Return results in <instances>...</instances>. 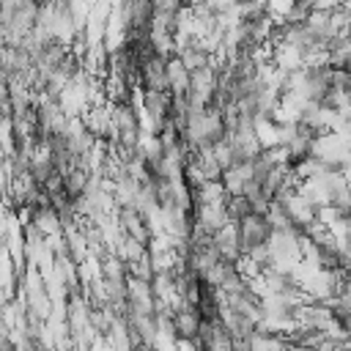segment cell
Listing matches in <instances>:
<instances>
[{
	"mask_svg": "<svg viewBox=\"0 0 351 351\" xmlns=\"http://www.w3.org/2000/svg\"><path fill=\"white\" fill-rule=\"evenodd\" d=\"M225 211H228V219H230V222H239V219H244L247 214L258 211V206H255V200H252L250 195L239 192V195H225Z\"/></svg>",
	"mask_w": 351,
	"mask_h": 351,
	"instance_id": "6",
	"label": "cell"
},
{
	"mask_svg": "<svg viewBox=\"0 0 351 351\" xmlns=\"http://www.w3.org/2000/svg\"><path fill=\"white\" fill-rule=\"evenodd\" d=\"M137 88L140 90H170V85H167V55L154 52L151 58L143 60Z\"/></svg>",
	"mask_w": 351,
	"mask_h": 351,
	"instance_id": "3",
	"label": "cell"
},
{
	"mask_svg": "<svg viewBox=\"0 0 351 351\" xmlns=\"http://www.w3.org/2000/svg\"><path fill=\"white\" fill-rule=\"evenodd\" d=\"M233 225H236V233H239V241H241L244 252L252 250V247L269 244L271 236H274V225H271L266 211H252V214H247L244 219H239Z\"/></svg>",
	"mask_w": 351,
	"mask_h": 351,
	"instance_id": "1",
	"label": "cell"
},
{
	"mask_svg": "<svg viewBox=\"0 0 351 351\" xmlns=\"http://www.w3.org/2000/svg\"><path fill=\"white\" fill-rule=\"evenodd\" d=\"M176 58H178L189 71L214 66V49H211L206 41L195 38V36H189V38H184V41L176 44Z\"/></svg>",
	"mask_w": 351,
	"mask_h": 351,
	"instance_id": "2",
	"label": "cell"
},
{
	"mask_svg": "<svg viewBox=\"0 0 351 351\" xmlns=\"http://www.w3.org/2000/svg\"><path fill=\"white\" fill-rule=\"evenodd\" d=\"M189 80H192V71L173 52L167 58V85H170V93H186L189 90Z\"/></svg>",
	"mask_w": 351,
	"mask_h": 351,
	"instance_id": "5",
	"label": "cell"
},
{
	"mask_svg": "<svg viewBox=\"0 0 351 351\" xmlns=\"http://www.w3.org/2000/svg\"><path fill=\"white\" fill-rule=\"evenodd\" d=\"M200 315L195 307H186V304H178L173 307V335L178 340H186L192 346H197V335H200Z\"/></svg>",
	"mask_w": 351,
	"mask_h": 351,
	"instance_id": "4",
	"label": "cell"
}]
</instances>
